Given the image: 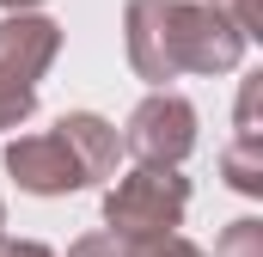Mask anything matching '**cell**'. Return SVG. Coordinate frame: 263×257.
Returning a JSON list of instances; mask_svg holds the SVG:
<instances>
[{
	"instance_id": "6da1fadb",
	"label": "cell",
	"mask_w": 263,
	"mask_h": 257,
	"mask_svg": "<svg viewBox=\"0 0 263 257\" xmlns=\"http://www.w3.org/2000/svg\"><path fill=\"white\" fill-rule=\"evenodd\" d=\"M190 208V178L165 166H135L104 190V233L117 239H172Z\"/></svg>"
},
{
	"instance_id": "7a4b0ae2",
	"label": "cell",
	"mask_w": 263,
	"mask_h": 257,
	"mask_svg": "<svg viewBox=\"0 0 263 257\" xmlns=\"http://www.w3.org/2000/svg\"><path fill=\"white\" fill-rule=\"evenodd\" d=\"M62 56V25L43 12L0 19V128H18L37 111V80Z\"/></svg>"
},
{
	"instance_id": "3957f363",
	"label": "cell",
	"mask_w": 263,
	"mask_h": 257,
	"mask_svg": "<svg viewBox=\"0 0 263 257\" xmlns=\"http://www.w3.org/2000/svg\"><path fill=\"white\" fill-rule=\"evenodd\" d=\"M123 153H135L141 166H165L178 172L190 153H196V104L184 92H153L129 111L123 128Z\"/></svg>"
},
{
	"instance_id": "277c9868",
	"label": "cell",
	"mask_w": 263,
	"mask_h": 257,
	"mask_svg": "<svg viewBox=\"0 0 263 257\" xmlns=\"http://www.w3.org/2000/svg\"><path fill=\"white\" fill-rule=\"evenodd\" d=\"M172 67L178 74H233L245 62V37L202 0H172Z\"/></svg>"
},
{
	"instance_id": "5b68a950",
	"label": "cell",
	"mask_w": 263,
	"mask_h": 257,
	"mask_svg": "<svg viewBox=\"0 0 263 257\" xmlns=\"http://www.w3.org/2000/svg\"><path fill=\"white\" fill-rule=\"evenodd\" d=\"M6 172L18 178V190H31V196H73V190H86V172H80L73 147H67L55 128L18 135V141L6 147Z\"/></svg>"
},
{
	"instance_id": "8992f818",
	"label": "cell",
	"mask_w": 263,
	"mask_h": 257,
	"mask_svg": "<svg viewBox=\"0 0 263 257\" xmlns=\"http://www.w3.org/2000/svg\"><path fill=\"white\" fill-rule=\"evenodd\" d=\"M172 0H129L123 6V43H129V67L165 92V80H178L172 67V25H165Z\"/></svg>"
},
{
	"instance_id": "52a82bcc",
	"label": "cell",
	"mask_w": 263,
	"mask_h": 257,
	"mask_svg": "<svg viewBox=\"0 0 263 257\" xmlns=\"http://www.w3.org/2000/svg\"><path fill=\"white\" fill-rule=\"evenodd\" d=\"M67 147H73V159H80V172H86V184H104V178H117V159H123V135L104 123V117H92V111H67L62 123H55Z\"/></svg>"
},
{
	"instance_id": "ba28073f",
	"label": "cell",
	"mask_w": 263,
	"mask_h": 257,
	"mask_svg": "<svg viewBox=\"0 0 263 257\" xmlns=\"http://www.w3.org/2000/svg\"><path fill=\"white\" fill-rule=\"evenodd\" d=\"M220 172H227V184L245 196L263 190V147H251V141H233L227 153H220Z\"/></svg>"
},
{
	"instance_id": "9c48e42d",
	"label": "cell",
	"mask_w": 263,
	"mask_h": 257,
	"mask_svg": "<svg viewBox=\"0 0 263 257\" xmlns=\"http://www.w3.org/2000/svg\"><path fill=\"white\" fill-rule=\"evenodd\" d=\"M214 257H263V221H233L220 239H214Z\"/></svg>"
},
{
	"instance_id": "30bf717a",
	"label": "cell",
	"mask_w": 263,
	"mask_h": 257,
	"mask_svg": "<svg viewBox=\"0 0 263 257\" xmlns=\"http://www.w3.org/2000/svg\"><path fill=\"white\" fill-rule=\"evenodd\" d=\"M202 6H214V12H220V19L245 37V43H251V37H263V0H202Z\"/></svg>"
},
{
	"instance_id": "8fae6325",
	"label": "cell",
	"mask_w": 263,
	"mask_h": 257,
	"mask_svg": "<svg viewBox=\"0 0 263 257\" xmlns=\"http://www.w3.org/2000/svg\"><path fill=\"white\" fill-rule=\"evenodd\" d=\"M0 257H55V251L37 245V239H6V233H0Z\"/></svg>"
},
{
	"instance_id": "7c38bea8",
	"label": "cell",
	"mask_w": 263,
	"mask_h": 257,
	"mask_svg": "<svg viewBox=\"0 0 263 257\" xmlns=\"http://www.w3.org/2000/svg\"><path fill=\"white\" fill-rule=\"evenodd\" d=\"M31 6H43V0H0V12L12 19V12H31Z\"/></svg>"
},
{
	"instance_id": "4fadbf2b",
	"label": "cell",
	"mask_w": 263,
	"mask_h": 257,
	"mask_svg": "<svg viewBox=\"0 0 263 257\" xmlns=\"http://www.w3.org/2000/svg\"><path fill=\"white\" fill-rule=\"evenodd\" d=\"M0 233H6V208H0Z\"/></svg>"
},
{
	"instance_id": "5bb4252c",
	"label": "cell",
	"mask_w": 263,
	"mask_h": 257,
	"mask_svg": "<svg viewBox=\"0 0 263 257\" xmlns=\"http://www.w3.org/2000/svg\"><path fill=\"white\" fill-rule=\"evenodd\" d=\"M184 257H202V251H184Z\"/></svg>"
}]
</instances>
